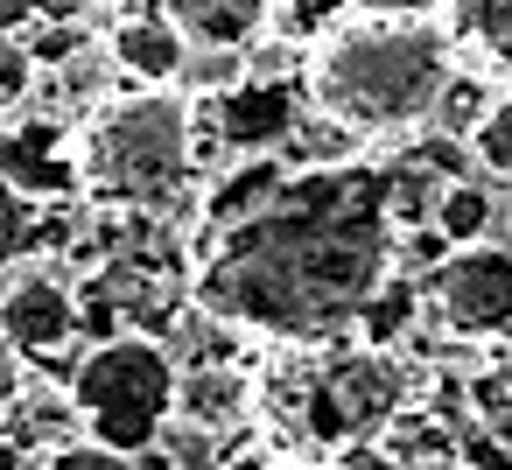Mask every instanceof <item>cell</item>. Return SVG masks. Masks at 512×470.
<instances>
[{
  "label": "cell",
  "instance_id": "cell-1",
  "mask_svg": "<svg viewBox=\"0 0 512 470\" xmlns=\"http://www.w3.org/2000/svg\"><path fill=\"white\" fill-rule=\"evenodd\" d=\"M386 190V162H323L281 176L253 218L211 232L190 302L267 344H330L393 274Z\"/></svg>",
  "mask_w": 512,
  "mask_h": 470
},
{
  "label": "cell",
  "instance_id": "cell-2",
  "mask_svg": "<svg viewBox=\"0 0 512 470\" xmlns=\"http://www.w3.org/2000/svg\"><path fill=\"white\" fill-rule=\"evenodd\" d=\"M456 43L435 22H344L309 50L302 92L309 113L344 134H393L421 127L449 85Z\"/></svg>",
  "mask_w": 512,
  "mask_h": 470
},
{
  "label": "cell",
  "instance_id": "cell-3",
  "mask_svg": "<svg viewBox=\"0 0 512 470\" xmlns=\"http://www.w3.org/2000/svg\"><path fill=\"white\" fill-rule=\"evenodd\" d=\"M197 176V106L183 92H120L78 134V190L134 218H169Z\"/></svg>",
  "mask_w": 512,
  "mask_h": 470
},
{
  "label": "cell",
  "instance_id": "cell-4",
  "mask_svg": "<svg viewBox=\"0 0 512 470\" xmlns=\"http://www.w3.org/2000/svg\"><path fill=\"white\" fill-rule=\"evenodd\" d=\"M71 421L85 428V442H106L120 456H141L162 442V428L176 421V358L162 337L120 330L106 344H92L71 372Z\"/></svg>",
  "mask_w": 512,
  "mask_h": 470
},
{
  "label": "cell",
  "instance_id": "cell-5",
  "mask_svg": "<svg viewBox=\"0 0 512 470\" xmlns=\"http://www.w3.org/2000/svg\"><path fill=\"white\" fill-rule=\"evenodd\" d=\"M400 407H407V372H400V358L358 344V351L330 358V365L309 379V414H302V428H309L316 442H365V435H379Z\"/></svg>",
  "mask_w": 512,
  "mask_h": 470
},
{
  "label": "cell",
  "instance_id": "cell-6",
  "mask_svg": "<svg viewBox=\"0 0 512 470\" xmlns=\"http://www.w3.org/2000/svg\"><path fill=\"white\" fill-rule=\"evenodd\" d=\"M435 309L463 337L512 330V246H463L435 267Z\"/></svg>",
  "mask_w": 512,
  "mask_h": 470
},
{
  "label": "cell",
  "instance_id": "cell-7",
  "mask_svg": "<svg viewBox=\"0 0 512 470\" xmlns=\"http://www.w3.org/2000/svg\"><path fill=\"white\" fill-rule=\"evenodd\" d=\"M211 120H218V148L225 155H239V162L281 155L302 134V120H309V92H295L288 78H246V85H232L211 106Z\"/></svg>",
  "mask_w": 512,
  "mask_h": 470
},
{
  "label": "cell",
  "instance_id": "cell-8",
  "mask_svg": "<svg viewBox=\"0 0 512 470\" xmlns=\"http://www.w3.org/2000/svg\"><path fill=\"white\" fill-rule=\"evenodd\" d=\"M0 176H8L22 197L78 190V141L64 134V113L29 99L15 120H0Z\"/></svg>",
  "mask_w": 512,
  "mask_h": 470
},
{
  "label": "cell",
  "instance_id": "cell-9",
  "mask_svg": "<svg viewBox=\"0 0 512 470\" xmlns=\"http://www.w3.org/2000/svg\"><path fill=\"white\" fill-rule=\"evenodd\" d=\"M78 288L57 274H22L0 288V337L15 344V358H57L78 344Z\"/></svg>",
  "mask_w": 512,
  "mask_h": 470
},
{
  "label": "cell",
  "instance_id": "cell-10",
  "mask_svg": "<svg viewBox=\"0 0 512 470\" xmlns=\"http://www.w3.org/2000/svg\"><path fill=\"white\" fill-rule=\"evenodd\" d=\"M99 50H106V64H113L120 78H134L141 92H169V85L183 78V57H190V43L162 22V8L120 15V22L99 36Z\"/></svg>",
  "mask_w": 512,
  "mask_h": 470
},
{
  "label": "cell",
  "instance_id": "cell-11",
  "mask_svg": "<svg viewBox=\"0 0 512 470\" xmlns=\"http://www.w3.org/2000/svg\"><path fill=\"white\" fill-rule=\"evenodd\" d=\"M253 393L260 386L246 372H232V365H176V421H190V428H204L218 442L253 421Z\"/></svg>",
  "mask_w": 512,
  "mask_h": 470
},
{
  "label": "cell",
  "instance_id": "cell-12",
  "mask_svg": "<svg viewBox=\"0 0 512 470\" xmlns=\"http://www.w3.org/2000/svg\"><path fill=\"white\" fill-rule=\"evenodd\" d=\"M162 22L190 50H246L267 29V0H162Z\"/></svg>",
  "mask_w": 512,
  "mask_h": 470
},
{
  "label": "cell",
  "instance_id": "cell-13",
  "mask_svg": "<svg viewBox=\"0 0 512 470\" xmlns=\"http://www.w3.org/2000/svg\"><path fill=\"white\" fill-rule=\"evenodd\" d=\"M442 36L484 50L491 71H512V0H449Z\"/></svg>",
  "mask_w": 512,
  "mask_h": 470
},
{
  "label": "cell",
  "instance_id": "cell-14",
  "mask_svg": "<svg viewBox=\"0 0 512 470\" xmlns=\"http://www.w3.org/2000/svg\"><path fill=\"white\" fill-rule=\"evenodd\" d=\"M428 225H435V239H442L449 253H463V246H491L498 204H491V197H484L477 183H442V197H435Z\"/></svg>",
  "mask_w": 512,
  "mask_h": 470
},
{
  "label": "cell",
  "instance_id": "cell-15",
  "mask_svg": "<svg viewBox=\"0 0 512 470\" xmlns=\"http://www.w3.org/2000/svg\"><path fill=\"white\" fill-rule=\"evenodd\" d=\"M463 155H470L491 183H512V92H498V99L484 106V120L470 127Z\"/></svg>",
  "mask_w": 512,
  "mask_h": 470
},
{
  "label": "cell",
  "instance_id": "cell-16",
  "mask_svg": "<svg viewBox=\"0 0 512 470\" xmlns=\"http://www.w3.org/2000/svg\"><path fill=\"white\" fill-rule=\"evenodd\" d=\"M491 99H498V92H484L477 78H456V71H449L442 99L428 106V127H435L442 141H456V148H463V141H470V127L484 120V106H491Z\"/></svg>",
  "mask_w": 512,
  "mask_h": 470
},
{
  "label": "cell",
  "instance_id": "cell-17",
  "mask_svg": "<svg viewBox=\"0 0 512 470\" xmlns=\"http://www.w3.org/2000/svg\"><path fill=\"white\" fill-rule=\"evenodd\" d=\"M36 225H43V218H36V197H22L8 176H0V274H8V267L36 246Z\"/></svg>",
  "mask_w": 512,
  "mask_h": 470
},
{
  "label": "cell",
  "instance_id": "cell-18",
  "mask_svg": "<svg viewBox=\"0 0 512 470\" xmlns=\"http://www.w3.org/2000/svg\"><path fill=\"white\" fill-rule=\"evenodd\" d=\"M29 92H36V64H29V50H22L15 36H0V120H15V113L29 106Z\"/></svg>",
  "mask_w": 512,
  "mask_h": 470
},
{
  "label": "cell",
  "instance_id": "cell-19",
  "mask_svg": "<svg viewBox=\"0 0 512 470\" xmlns=\"http://www.w3.org/2000/svg\"><path fill=\"white\" fill-rule=\"evenodd\" d=\"M36 470H134V456H120L106 442H57Z\"/></svg>",
  "mask_w": 512,
  "mask_h": 470
},
{
  "label": "cell",
  "instance_id": "cell-20",
  "mask_svg": "<svg viewBox=\"0 0 512 470\" xmlns=\"http://www.w3.org/2000/svg\"><path fill=\"white\" fill-rule=\"evenodd\" d=\"M358 22H435L449 0H351Z\"/></svg>",
  "mask_w": 512,
  "mask_h": 470
},
{
  "label": "cell",
  "instance_id": "cell-21",
  "mask_svg": "<svg viewBox=\"0 0 512 470\" xmlns=\"http://www.w3.org/2000/svg\"><path fill=\"white\" fill-rule=\"evenodd\" d=\"M43 15H50V0H0V36H15V43H22Z\"/></svg>",
  "mask_w": 512,
  "mask_h": 470
},
{
  "label": "cell",
  "instance_id": "cell-22",
  "mask_svg": "<svg viewBox=\"0 0 512 470\" xmlns=\"http://www.w3.org/2000/svg\"><path fill=\"white\" fill-rule=\"evenodd\" d=\"M337 470H400V463H393L379 442H344V449H337Z\"/></svg>",
  "mask_w": 512,
  "mask_h": 470
},
{
  "label": "cell",
  "instance_id": "cell-23",
  "mask_svg": "<svg viewBox=\"0 0 512 470\" xmlns=\"http://www.w3.org/2000/svg\"><path fill=\"white\" fill-rule=\"evenodd\" d=\"M22 393H29V386H22V358H15V344H8V337H0V414H8Z\"/></svg>",
  "mask_w": 512,
  "mask_h": 470
},
{
  "label": "cell",
  "instance_id": "cell-24",
  "mask_svg": "<svg viewBox=\"0 0 512 470\" xmlns=\"http://www.w3.org/2000/svg\"><path fill=\"white\" fill-rule=\"evenodd\" d=\"M477 428H484V435L505 449V463H512V407H505V414H491V421H477Z\"/></svg>",
  "mask_w": 512,
  "mask_h": 470
},
{
  "label": "cell",
  "instance_id": "cell-25",
  "mask_svg": "<svg viewBox=\"0 0 512 470\" xmlns=\"http://www.w3.org/2000/svg\"><path fill=\"white\" fill-rule=\"evenodd\" d=\"M260 470H302V463H260Z\"/></svg>",
  "mask_w": 512,
  "mask_h": 470
},
{
  "label": "cell",
  "instance_id": "cell-26",
  "mask_svg": "<svg viewBox=\"0 0 512 470\" xmlns=\"http://www.w3.org/2000/svg\"><path fill=\"white\" fill-rule=\"evenodd\" d=\"M267 8H274V0H267ZM281 8H295V0H281Z\"/></svg>",
  "mask_w": 512,
  "mask_h": 470
}]
</instances>
